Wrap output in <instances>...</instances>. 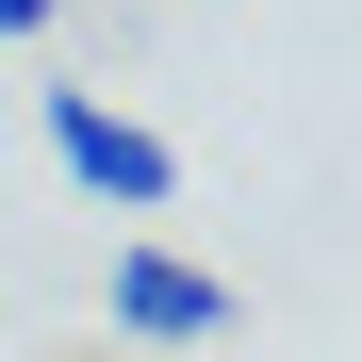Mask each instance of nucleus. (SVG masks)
<instances>
[{"mask_svg": "<svg viewBox=\"0 0 362 362\" xmlns=\"http://www.w3.org/2000/svg\"><path fill=\"white\" fill-rule=\"evenodd\" d=\"M49 17H66V0H0V49H33V33H49Z\"/></svg>", "mask_w": 362, "mask_h": 362, "instance_id": "obj_3", "label": "nucleus"}, {"mask_svg": "<svg viewBox=\"0 0 362 362\" xmlns=\"http://www.w3.org/2000/svg\"><path fill=\"white\" fill-rule=\"evenodd\" d=\"M99 313L132 329V346H214V329H230V280L132 230V247H115V280H99Z\"/></svg>", "mask_w": 362, "mask_h": 362, "instance_id": "obj_2", "label": "nucleus"}, {"mask_svg": "<svg viewBox=\"0 0 362 362\" xmlns=\"http://www.w3.org/2000/svg\"><path fill=\"white\" fill-rule=\"evenodd\" d=\"M33 132H49V165H66L99 214H165V198H181V148H165V132H132L99 83H49V99H33Z\"/></svg>", "mask_w": 362, "mask_h": 362, "instance_id": "obj_1", "label": "nucleus"}]
</instances>
